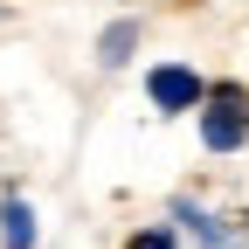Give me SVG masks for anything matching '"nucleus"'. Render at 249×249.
I'll list each match as a JSON object with an SVG mask.
<instances>
[{"instance_id": "f03ea898", "label": "nucleus", "mask_w": 249, "mask_h": 249, "mask_svg": "<svg viewBox=\"0 0 249 249\" xmlns=\"http://www.w3.org/2000/svg\"><path fill=\"white\" fill-rule=\"evenodd\" d=\"M201 145H208V152H242V145H249V118H242L235 97H208V111H201Z\"/></svg>"}, {"instance_id": "7ed1b4c3", "label": "nucleus", "mask_w": 249, "mask_h": 249, "mask_svg": "<svg viewBox=\"0 0 249 249\" xmlns=\"http://www.w3.org/2000/svg\"><path fill=\"white\" fill-rule=\"evenodd\" d=\"M173 222H180L187 235H194L201 249H222V242H229V229H222V222H214V214H208L201 201H187V194H173Z\"/></svg>"}, {"instance_id": "f257e3e1", "label": "nucleus", "mask_w": 249, "mask_h": 249, "mask_svg": "<svg viewBox=\"0 0 249 249\" xmlns=\"http://www.w3.org/2000/svg\"><path fill=\"white\" fill-rule=\"evenodd\" d=\"M145 97L160 104V111H201L208 104V83L187 70V62H160V70L145 76Z\"/></svg>"}, {"instance_id": "20e7f679", "label": "nucleus", "mask_w": 249, "mask_h": 249, "mask_svg": "<svg viewBox=\"0 0 249 249\" xmlns=\"http://www.w3.org/2000/svg\"><path fill=\"white\" fill-rule=\"evenodd\" d=\"M0 249H35V208L21 194L0 201Z\"/></svg>"}, {"instance_id": "423d86ee", "label": "nucleus", "mask_w": 249, "mask_h": 249, "mask_svg": "<svg viewBox=\"0 0 249 249\" xmlns=\"http://www.w3.org/2000/svg\"><path fill=\"white\" fill-rule=\"evenodd\" d=\"M124 249H180V235H173V229H139Z\"/></svg>"}, {"instance_id": "39448f33", "label": "nucleus", "mask_w": 249, "mask_h": 249, "mask_svg": "<svg viewBox=\"0 0 249 249\" xmlns=\"http://www.w3.org/2000/svg\"><path fill=\"white\" fill-rule=\"evenodd\" d=\"M132 49H139V21H111L104 35H97V62H104V70H118Z\"/></svg>"}]
</instances>
